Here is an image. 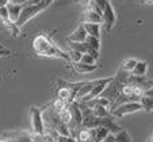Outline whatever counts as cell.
<instances>
[{
  "label": "cell",
  "mask_w": 153,
  "mask_h": 142,
  "mask_svg": "<svg viewBox=\"0 0 153 142\" xmlns=\"http://www.w3.org/2000/svg\"><path fill=\"white\" fill-rule=\"evenodd\" d=\"M32 48L37 56H43V57H56V58H63V60L71 63V58L68 52H64L53 43L51 36L45 33H40L32 41Z\"/></svg>",
  "instance_id": "1"
},
{
  "label": "cell",
  "mask_w": 153,
  "mask_h": 142,
  "mask_svg": "<svg viewBox=\"0 0 153 142\" xmlns=\"http://www.w3.org/2000/svg\"><path fill=\"white\" fill-rule=\"evenodd\" d=\"M99 8L101 10V17H102V24L105 27V31L111 32L113 28L114 23H116V13H114L113 5L111 4L109 0H93Z\"/></svg>",
  "instance_id": "2"
},
{
  "label": "cell",
  "mask_w": 153,
  "mask_h": 142,
  "mask_svg": "<svg viewBox=\"0 0 153 142\" xmlns=\"http://www.w3.org/2000/svg\"><path fill=\"white\" fill-rule=\"evenodd\" d=\"M45 5L43 3H39V4H24L22 10V13H20V17L17 19L16 21V25L19 27H23L24 24H27L31 19H33L36 15H39L40 12H43L45 10Z\"/></svg>",
  "instance_id": "3"
},
{
  "label": "cell",
  "mask_w": 153,
  "mask_h": 142,
  "mask_svg": "<svg viewBox=\"0 0 153 142\" xmlns=\"http://www.w3.org/2000/svg\"><path fill=\"white\" fill-rule=\"evenodd\" d=\"M143 110V106L139 101H129V102H124L121 105H119L117 108H114L113 110L111 112L112 116L117 117V118H121L126 116V114H131V113H136V112Z\"/></svg>",
  "instance_id": "4"
},
{
  "label": "cell",
  "mask_w": 153,
  "mask_h": 142,
  "mask_svg": "<svg viewBox=\"0 0 153 142\" xmlns=\"http://www.w3.org/2000/svg\"><path fill=\"white\" fill-rule=\"evenodd\" d=\"M31 121H32V130L36 135H43L45 133L44 130V121H43V114L42 110L37 109L36 106L31 108Z\"/></svg>",
  "instance_id": "5"
},
{
  "label": "cell",
  "mask_w": 153,
  "mask_h": 142,
  "mask_svg": "<svg viewBox=\"0 0 153 142\" xmlns=\"http://www.w3.org/2000/svg\"><path fill=\"white\" fill-rule=\"evenodd\" d=\"M59 84L61 85L60 87V89L57 90V98H60V100H63V101H65L67 104H72L73 101H75V94H73V92L69 89L68 87H65V85L63 84V82L59 80Z\"/></svg>",
  "instance_id": "6"
},
{
  "label": "cell",
  "mask_w": 153,
  "mask_h": 142,
  "mask_svg": "<svg viewBox=\"0 0 153 142\" xmlns=\"http://www.w3.org/2000/svg\"><path fill=\"white\" fill-rule=\"evenodd\" d=\"M87 36L88 35H87V32H85L83 24H80L73 31V33H71V36L67 37V41H68V43H85Z\"/></svg>",
  "instance_id": "7"
},
{
  "label": "cell",
  "mask_w": 153,
  "mask_h": 142,
  "mask_svg": "<svg viewBox=\"0 0 153 142\" xmlns=\"http://www.w3.org/2000/svg\"><path fill=\"white\" fill-rule=\"evenodd\" d=\"M23 7H24V4H19V3H13V1H11L10 4L7 5L10 20H11L12 23H15V24H16L17 19L20 17V13H22Z\"/></svg>",
  "instance_id": "8"
},
{
  "label": "cell",
  "mask_w": 153,
  "mask_h": 142,
  "mask_svg": "<svg viewBox=\"0 0 153 142\" xmlns=\"http://www.w3.org/2000/svg\"><path fill=\"white\" fill-rule=\"evenodd\" d=\"M81 24H85V23H93V24H101L102 23V17L100 16L99 13L93 12V11L85 8L84 13H83V19H81Z\"/></svg>",
  "instance_id": "9"
},
{
  "label": "cell",
  "mask_w": 153,
  "mask_h": 142,
  "mask_svg": "<svg viewBox=\"0 0 153 142\" xmlns=\"http://www.w3.org/2000/svg\"><path fill=\"white\" fill-rule=\"evenodd\" d=\"M148 72V61H137V64L134 65L133 70L131 72V75L133 77H140L144 78Z\"/></svg>",
  "instance_id": "10"
},
{
  "label": "cell",
  "mask_w": 153,
  "mask_h": 142,
  "mask_svg": "<svg viewBox=\"0 0 153 142\" xmlns=\"http://www.w3.org/2000/svg\"><path fill=\"white\" fill-rule=\"evenodd\" d=\"M73 69L77 73H81V75H85V73H92L95 70L99 69V65H88V64H83V63H72Z\"/></svg>",
  "instance_id": "11"
},
{
  "label": "cell",
  "mask_w": 153,
  "mask_h": 142,
  "mask_svg": "<svg viewBox=\"0 0 153 142\" xmlns=\"http://www.w3.org/2000/svg\"><path fill=\"white\" fill-rule=\"evenodd\" d=\"M85 32H87L88 36L96 37V39H100L101 36V24H93V23H85L83 24Z\"/></svg>",
  "instance_id": "12"
},
{
  "label": "cell",
  "mask_w": 153,
  "mask_h": 142,
  "mask_svg": "<svg viewBox=\"0 0 153 142\" xmlns=\"http://www.w3.org/2000/svg\"><path fill=\"white\" fill-rule=\"evenodd\" d=\"M85 44L89 47V49H92V51H95V52H99L100 51V44L101 43H100V39H96V37H92V36H87Z\"/></svg>",
  "instance_id": "13"
},
{
  "label": "cell",
  "mask_w": 153,
  "mask_h": 142,
  "mask_svg": "<svg viewBox=\"0 0 153 142\" xmlns=\"http://www.w3.org/2000/svg\"><path fill=\"white\" fill-rule=\"evenodd\" d=\"M137 64V60L136 58H126V60H124V63H123L121 65V70L123 72H125V73H131L132 70H133V68H134V65Z\"/></svg>",
  "instance_id": "14"
},
{
  "label": "cell",
  "mask_w": 153,
  "mask_h": 142,
  "mask_svg": "<svg viewBox=\"0 0 153 142\" xmlns=\"http://www.w3.org/2000/svg\"><path fill=\"white\" fill-rule=\"evenodd\" d=\"M139 102L141 104V106H143V110H146V112H152L153 110V100L152 98L145 97V96H141Z\"/></svg>",
  "instance_id": "15"
},
{
  "label": "cell",
  "mask_w": 153,
  "mask_h": 142,
  "mask_svg": "<svg viewBox=\"0 0 153 142\" xmlns=\"http://www.w3.org/2000/svg\"><path fill=\"white\" fill-rule=\"evenodd\" d=\"M57 116H59V120H60L61 122L65 124V125H68L69 121H71V110H69V108L67 106L65 109L60 110V112L57 113Z\"/></svg>",
  "instance_id": "16"
},
{
  "label": "cell",
  "mask_w": 153,
  "mask_h": 142,
  "mask_svg": "<svg viewBox=\"0 0 153 142\" xmlns=\"http://www.w3.org/2000/svg\"><path fill=\"white\" fill-rule=\"evenodd\" d=\"M114 140H116V142H132V138H131V135H129V133L124 129H121L114 135Z\"/></svg>",
  "instance_id": "17"
},
{
  "label": "cell",
  "mask_w": 153,
  "mask_h": 142,
  "mask_svg": "<svg viewBox=\"0 0 153 142\" xmlns=\"http://www.w3.org/2000/svg\"><path fill=\"white\" fill-rule=\"evenodd\" d=\"M67 106H68V104H67L65 101H63V100L57 98V100H55V101H53V104H52V110H55L56 113H59L60 110L65 109Z\"/></svg>",
  "instance_id": "18"
},
{
  "label": "cell",
  "mask_w": 153,
  "mask_h": 142,
  "mask_svg": "<svg viewBox=\"0 0 153 142\" xmlns=\"http://www.w3.org/2000/svg\"><path fill=\"white\" fill-rule=\"evenodd\" d=\"M96 61L97 60H95V57L88 55V53H83V55H81V58H80V63L88 64V65H96Z\"/></svg>",
  "instance_id": "19"
},
{
  "label": "cell",
  "mask_w": 153,
  "mask_h": 142,
  "mask_svg": "<svg viewBox=\"0 0 153 142\" xmlns=\"http://www.w3.org/2000/svg\"><path fill=\"white\" fill-rule=\"evenodd\" d=\"M56 142H77L75 137H71V135H56Z\"/></svg>",
  "instance_id": "20"
},
{
  "label": "cell",
  "mask_w": 153,
  "mask_h": 142,
  "mask_svg": "<svg viewBox=\"0 0 153 142\" xmlns=\"http://www.w3.org/2000/svg\"><path fill=\"white\" fill-rule=\"evenodd\" d=\"M0 20H1V21H7V20H10L7 7H0Z\"/></svg>",
  "instance_id": "21"
},
{
  "label": "cell",
  "mask_w": 153,
  "mask_h": 142,
  "mask_svg": "<svg viewBox=\"0 0 153 142\" xmlns=\"http://www.w3.org/2000/svg\"><path fill=\"white\" fill-rule=\"evenodd\" d=\"M143 96L149 97V98H152V100H153V88H152V87H149V88H146V89H144Z\"/></svg>",
  "instance_id": "22"
},
{
  "label": "cell",
  "mask_w": 153,
  "mask_h": 142,
  "mask_svg": "<svg viewBox=\"0 0 153 142\" xmlns=\"http://www.w3.org/2000/svg\"><path fill=\"white\" fill-rule=\"evenodd\" d=\"M8 55H11V52L8 51V49H5L4 47L0 44V56H8Z\"/></svg>",
  "instance_id": "23"
},
{
  "label": "cell",
  "mask_w": 153,
  "mask_h": 142,
  "mask_svg": "<svg viewBox=\"0 0 153 142\" xmlns=\"http://www.w3.org/2000/svg\"><path fill=\"white\" fill-rule=\"evenodd\" d=\"M102 142H116V140H114V135L109 133V134L104 138V141H102Z\"/></svg>",
  "instance_id": "24"
},
{
  "label": "cell",
  "mask_w": 153,
  "mask_h": 142,
  "mask_svg": "<svg viewBox=\"0 0 153 142\" xmlns=\"http://www.w3.org/2000/svg\"><path fill=\"white\" fill-rule=\"evenodd\" d=\"M11 3V0H0V7H7Z\"/></svg>",
  "instance_id": "25"
},
{
  "label": "cell",
  "mask_w": 153,
  "mask_h": 142,
  "mask_svg": "<svg viewBox=\"0 0 153 142\" xmlns=\"http://www.w3.org/2000/svg\"><path fill=\"white\" fill-rule=\"evenodd\" d=\"M53 1H55V0H43V1H42V3H43V4H44V5H45V7H47V8H48V7H49V5H51V4H52V3H53Z\"/></svg>",
  "instance_id": "26"
},
{
  "label": "cell",
  "mask_w": 153,
  "mask_h": 142,
  "mask_svg": "<svg viewBox=\"0 0 153 142\" xmlns=\"http://www.w3.org/2000/svg\"><path fill=\"white\" fill-rule=\"evenodd\" d=\"M146 87H152L153 88V80H146Z\"/></svg>",
  "instance_id": "27"
},
{
  "label": "cell",
  "mask_w": 153,
  "mask_h": 142,
  "mask_svg": "<svg viewBox=\"0 0 153 142\" xmlns=\"http://www.w3.org/2000/svg\"><path fill=\"white\" fill-rule=\"evenodd\" d=\"M144 1H145L146 4H149V5H152V4H153V0H144Z\"/></svg>",
  "instance_id": "28"
},
{
  "label": "cell",
  "mask_w": 153,
  "mask_h": 142,
  "mask_svg": "<svg viewBox=\"0 0 153 142\" xmlns=\"http://www.w3.org/2000/svg\"><path fill=\"white\" fill-rule=\"evenodd\" d=\"M151 142H153V138H152V140H151Z\"/></svg>",
  "instance_id": "29"
},
{
  "label": "cell",
  "mask_w": 153,
  "mask_h": 142,
  "mask_svg": "<svg viewBox=\"0 0 153 142\" xmlns=\"http://www.w3.org/2000/svg\"><path fill=\"white\" fill-rule=\"evenodd\" d=\"M11 1H13V0H11Z\"/></svg>",
  "instance_id": "30"
},
{
  "label": "cell",
  "mask_w": 153,
  "mask_h": 142,
  "mask_svg": "<svg viewBox=\"0 0 153 142\" xmlns=\"http://www.w3.org/2000/svg\"><path fill=\"white\" fill-rule=\"evenodd\" d=\"M120 1H123V0H120Z\"/></svg>",
  "instance_id": "31"
}]
</instances>
